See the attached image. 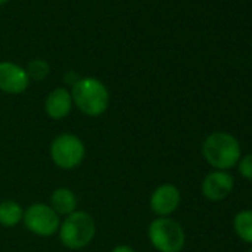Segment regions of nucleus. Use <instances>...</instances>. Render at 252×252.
Here are the masks:
<instances>
[{"label": "nucleus", "instance_id": "f3484780", "mask_svg": "<svg viewBox=\"0 0 252 252\" xmlns=\"http://www.w3.org/2000/svg\"><path fill=\"white\" fill-rule=\"evenodd\" d=\"M8 2V0H0V5H5Z\"/></svg>", "mask_w": 252, "mask_h": 252}, {"label": "nucleus", "instance_id": "4468645a", "mask_svg": "<svg viewBox=\"0 0 252 252\" xmlns=\"http://www.w3.org/2000/svg\"><path fill=\"white\" fill-rule=\"evenodd\" d=\"M27 76L33 80H45L49 74V64L45 60H33L27 65Z\"/></svg>", "mask_w": 252, "mask_h": 252}, {"label": "nucleus", "instance_id": "39448f33", "mask_svg": "<svg viewBox=\"0 0 252 252\" xmlns=\"http://www.w3.org/2000/svg\"><path fill=\"white\" fill-rule=\"evenodd\" d=\"M49 155L52 162L58 168L64 171H71L82 165L86 156V149L83 141L77 135L64 132L54 138L49 147Z\"/></svg>", "mask_w": 252, "mask_h": 252}, {"label": "nucleus", "instance_id": "9b49d317", "mask_svg": "<svg viewBox=\"0 0 252 252\" xmlns=\"http://www.w3.org/2000/svg\"><path fill=\"white\" fill-rule=\"evenodd\" d=\"M49 206L60 215L67 217L77 211V197L74 191L68 187H58L51 194Z\"/></svg>", "mask_w": 252, "mask_h": 252}, {"label": "nucleus", "instance_id": "a211bd4d", "mask_svg": "<svg viewBox=\"0 0 252 252\" xmlns=\"http://www.w3.org/2000/svg\"><path fill=\"white\" fill-rule=\"evenodd\" d=\"M249 252H252V245H251V249H249Z\"/></svg>", "mask_w": 252, "mask_h": 252}, {"label": "nucleus", "instance_id": "7ed1b4c3", "mask_svg": "<svg viewBox=\"0 0 252 252\" xmlns=\"http://www.w3.org/2000/svg\"><path fill=\"white\" fill-rule=\"evenodd\" d=\"M96 234V224L91 214L76 211L64 218L60 225L58 237L63 246L71 251L86 248Z\"/></svg>", "mask_w": 252, "mask_h": 252}, {"label": "nucleus", "instance_id": "ddd939ff", "mask_svg": "<svg viewBox=\"0 0 252 252\" xmlns=\"http://www.w3.org/2000/svg\"><path fill=\"white\" fill-rule=\"evenodd\" d=\"M233 228L243 242L252 245V209L237 212L233 220Z\"/></svg>", "mask_w": 252, "mask_h": 252}, {"label": "nucleus", "instance_id": "423d86ee", "mask_svg": "<svg viewBox=\"0 0 252 252\" xmlns=\"http://www.w3.org/2000/svg\"><path fill=\"white\" fill-rule=\"evenodd\" d=\"M23 222L29 231L36 236L49 237L58 233L61 225L60 215L48 205V203H32L27 209H24Z\"/></svg>", "mask_w": 252, "mask_h": 252}, {"label": "nucleus", "instance_id": "9d476101", "mask_svg": "<svg viewBox=\"0 0 252 252\" xmlns=\"http://www.w3.org/2000/svg\"><path fill=\"white\" fill-rule=\"evenodd\" d=\"M73 108V98L70 91L65 88H57L52 92L48 94L45 99V113L54 119L61 120L65 119Z\"/></svg>", "mask_w": 252, "mask_h": 252}, {"label": "nucleus", "instance_id": "20e7f679", "mask_svg": "<svg viewBox=\"0 0 252 252\" xmlns=\"http://www.w3.org/2000/svg\"><path fill=\"white\" fill-rule=\"evenodd\" d=\"M149 240L159 252H181L186 233L181 224L169 217H158L149 225Z\"/></svg>", "mask_w": 252, "mask_h": 252}, {"label": "nucleus", "instance_id": "6e6552de", "mask_svg": "<svg viewBox=\"0 0 252 252\" xmlns=\"http://www.w3.org/2000/svg\"><path fill=\"white\" fill-rule=\"evenodd\" d=\"M30 85L27 71L18 64L3 61L0 63V91L11 95L23 94Z\"/></svg>", "mask_w": 252, "mask_h": 252}, {"label": "nucleus", "instance_id": "f03ea898", "mask_svg": "<svg viewBox=\"0 0 252 252\" xmlns=\"http://www.w3.org/2000/svg\"><path fill=\"white\" fill-rule=\"evenodd\" d=\"M202 155L215 171H228L237 165L242 152L239 141L231 134L212 132L202 144Z\"/></svg>", "mask_w": 252, "mask_h": 252}, {"label": "nucleus", "instance_id": "2eb2a0df", "mask_svg": "<svg viewBox=\"0 0 252 252\" xmlns=\"http://www.w3.org/2000/svg\"><path fill=\"white\" fill-rule=\"evenodd\" d=\"M237 169H239V174L245 180L252 181V153H249V155H246V156H243V158L239 159Z\"/></svg>", "mask_w": 252, "mask_h": 252}, {"label": "nucleus", "instance_id": "dca6fc26", "mask_svg": "<svg viewBox=\"0 0 252 252\" xmlns=\"http://www.w3.org/2000/svg\"><path fill=\"white\" fill-rule=\"evenodd\" d=\"M111 252H137V251L129 245H117L111 249Z\"/></svg>", "mask_w": 252, "mask_h": 252}, {"label": "nucleus", "instance_id": "0eeeda50", "mask_svg": "<svg viewBox=\"0 0 252 252\" xmlns=\"http://www.w3.org/2000/svg\"><path fill=\"white\" fill-rule=\"evenodd\" d=\"M181 202V193L177 186L171 183L160 184L150 196V209L158 217H169L177 211Z\"/></svg>", "mask_w": 252, "mask_h": 252}, {"label": "nucleus", "instance_id": "1a4fd4ad", "mask_svg": "<svg viewBox=\"0 0 252 252\" xmlns=\"http://www.w3.org/2000/svg\"><path fill=\"white\" fill-rule=\"evenodd\" d=\"M234 187V180L227 171L209 172L202 181V194L211 202L225 199Z\"/></svg>", "mask_w": 252, "mask_h": 252}, {"label": "nucleus", "instance_id": "f257e3e1", "mask_svg": "<svg viewBox=\"0 0 252 252\" xmlns=\"http://www.w3.org/2000/svg\"><path fill=\"white\" fill-rule=\"evenodd\" d=\"M73 104L89 117L104 114L110 104V94L107 86L95 77H80L71 86Z\"/></svg>", "mask_w": 252, "mask_h": 252}, {"label": "nucleus", "instance_id": "f8f14e48", "mask_svg": "<svg viewBox=\"0 0 252 252\" xmlns=\"http://www.w3.org/2000/svg\"><path fill=\"white\" fill-rule=\"evenodd\" d=\"M24 209L15 200H3L0 202V225L3 227H17L23 222Z\"/></svg>", "mask_w": 252, "mask_h": 252}]
</instances>
